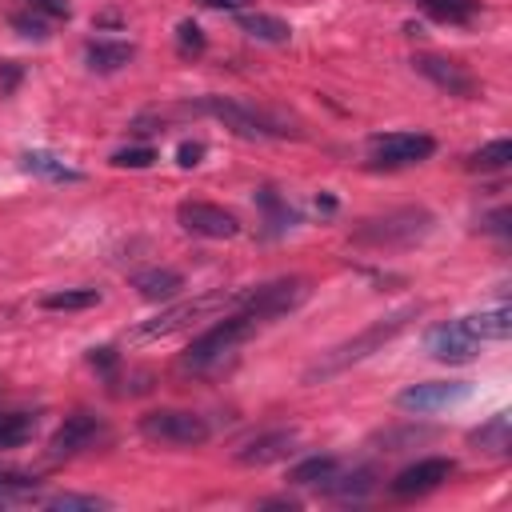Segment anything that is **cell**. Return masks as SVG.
<instances>
[{"label": "cell", "mask_w": 512, "mask_h": 512, "mask_svg": "<svg viewBox=\"0 0 512 512\" xmlns=\"http://www.w3.org/2000/svg\"><path fill=\"white\" fill-rule=\"evenodd\" d=\"M140 436L156 440V444H172V448H196L212 436L208 420L188 412V408H156L140 416Z\"/></svg>", "instance_id": "cell-6"}, {"label": "cell", "mask_w": 512, "mask_h": 512, "mask_svg": "<svg viewBox=\"0 0 512 512\" xmlns=\"http://www.w3.org/2000/svg\"><path fill=\"white\" fill-rule=\"evenodd\" d=\"M416 64V72L420 76H428L440 92H448V96H464V100H476L484 88H480V80L460 64V60H448V56H416L412 60Z\"/></svg>", "instance_id": "cell-12"}, {"label": "cell", "mask_w": 512, "mask_h": 512, "mask_svg": "<svg viewBox=\"0 0 512 512\" xmlns=\"http://www.w3.org/2000/svg\"><path fill=\"white\" fill-rule=\"evenodd\" d=\"M100 436H104V420H100V416H92V412H72V416H64V424L52 432L48 456H52V460H68V456L92 448Z\"/></svg>", "instance_id": "cell-13"}, {"label": "cell", "mask_w": 512, "mask_h": 512, "mask_svg": "<svg viewBox=\"0 0 512 512\" xmlns=\"http://www.w3.org/2000/svg\"><path fill=\"white\" fill-rule=\"evenodd\" d=\"M292 448H296V428H272V432H260L248 444H240L232 452V460L244 464V468H264V464L284 460Z\"/></svg>", "instance_id": "cell-15"}, {"label": "cell", "mask_w": 512, "mask_h": 512, "mask_svg": "<svg viewBox=\"0 0 512 512\" xmlns=\"http://www.w3.org/2000/svg\"><path fill=\"white\" fill-rule=\"evenodd\" d=\"M0 504H4V500H0Z\"/></svg>", "instance_id": "cell-40"}, {"label": "cell", "mask_w": 512, "mask_h": 512, "mask_svg": "<svg viewBox=\"0 0 512 512\" xmlns=\"http://www.w3.org/2000/svg\"><path fill=\"white\" fill-rule=\"evenodd\" d=\"M132 288H136L144 300L160 304V300H176V296H180L184 276H180L176 268H144V272L132 276Z\"/></svg>", "instance_id": "cell-18"}, {"label": "cell", "mask_w": 512, "mask_h": 512, "mask_svg": "<svg viewBox=\"0 0 512 512\" xmlns=\"http://www.w3.org/2000/svg\"><path fill=\"white\" fill-rule=\"evenodd\" d=\"M132 56H136V44L128 40H88L84 48V64L92 72H120L132 64Z\"/></svg>", "instance_id": "cell-17"}, {"label": "cell", "mask_w": 512, "mask_h": 512, "mask_svg": "<svg viewBox=\"0 0 512 512\" xmlns=\"http://www.w3.org/2000/svg\"><path fill=\"white\" fill-rule=\"evenodd\" d=\"M468 448H476L480 456L504 460V456L512 452V416H508V412L488 416L480 428H472V432H468Z\"/></svg>", "instance_id": "cell-16"}, {"label": "cell", "mask_w": 512, "mask_h": 512, "mask_svg": "<svg viewBox=\"0 0 512 512\" xmlns=\"http://www.w3.org/2000/svg\"><path fill=\"white\" fill-rule=\"evenodd\" d=\"M200 8H216V12H248L256 0H196Z\"/></svg>", "instance_id": "cell-35"}, {"label": "cell", "mask_w": 512, "mask_h": 512, "mask_svg": "<svg viewBox=\"0 0 512 512\" xmlns=\"http://www.w3.org/2000/svg\"><path fill=\"white\" fill-rule=\"evenodd\" d=\"M8 24H12L20 36H28V40H48V28H52V20H44V16L32 12V8H16V12L8 16Z\"/></svg>", "instance_id": "cell-29"}, {"label": "cell", "mask_w": 512, "mask_h": 512, "mask_svg": "<svg viewBox=\"0 0 512 512\" xmlns=\"http://www.w3.org/2000/svg\"><path fill=\"white\" fill-rule=\"evenodd\" d=\"M484 228H488V232H496V236H508V208L492 212V216L484 220Z\"/></svg>", "instance_id": "cell-38"}, {"label": "cell", "mask_w": 512, "mask_h": 512, "mask_svg": "<svg viewBox=\"0 0 512 512\" xmlns=\"http://www.w3.org/2000/svg\"><path fill=\"white\" fill-rule=\"evenodd\" d=\"M20 164H24V172L44 176V180H56V184H80V180H84L80 168H72L68 160H60V156H52V152H24Z\"/></svg>", "instance_id": "cell-19"}, {"label": "cell", "mask_w": 512, "mask_h": 512, "mask_svg": "<svg viewBox=\"0 0 512 512\" xmlns=\"http://www.w3.org/2000/svg\"><path fill=\"white\" fill-rule=\"evenodd\" d=\"M432 212L420 204H400L376 216H364L352 224V244L356 248H372V252H396V248H412L432 232Z\"/></svg>", "instance_id": "cell-2"}, {"label": "cell", "mask_w": 512, "mask_h": 512, "mask_svg": "<svg viewBox=\"0 0 512 512\" xmlns=\"http://www.w3.org/2000/svg\"><path fill=\"white\" fill-rule=\"evenodd\" d=\"M236 28L252 40H264V44H284L292 36V28L280 16H268V12H236Z\"/></svg>", "instance_id": "cell-21"}, {"label": "cell", "mask_w": 512, "mask_h": 512, "mask_svg": "<svg viewBox=\"0 0 512 512\" xmlns=\"http://www.w3.org/2000/svg\"><path fill=\"white\" fill-rule=\"evenodd\" d=\"M452 472H456V460H448V456H424V460L400 468V472L392 476L388 492H392L396 500H416V496L436 492Z\"/></svg>", "instance_id": "cell-10"}, {"label": "cell", "mask_w": 512, "mask_h": 512, "mask_svg": "<svg viewBox=\"0 0 512 512\" xmlns=\"http://www.w3.org/2000/svg\"><path fill=\"white\" fill-rule=\"evenodd\" d=\"M44 504H48V508H60V512H72V508H88V512L112 508V500H104V496H84V492H60V496H48Z\"/></svg>", "instance_id": "cell-30"}, {"label": "cell", "mask_w": 512, "mask_h": 512, "mask_svg": "<svg viewBox=\"0 0 512 512\" xmlns=\"http://www.w3.org/2000/svg\"><path fill=\"white\" fill-rule=\"evenodd\" d=\"M468 172H500V168H508L512 164V140H492V144H484V148H476V152H468Z\"/></svg>", "instance_id": "cell-24"}, {"label": "cell", "mask_w": 512, "mask_h": 512, "mask_svg": "<svg viewBox=\"0 0 512 512\" xmlns=\"http://www.w3.org/2000/svg\"><path fill=\"white\" fill-rule=\"evenodd\" d=\"M464 396H468V384H464V380H424V384H408V388L396 396V404H400L404 412L424 416V412H440V408H448V404H460Z\"/></svg>", "instance_id": "cell-14"}, {"label": "cell", "mask_w": 512, "mask_h": 512, "mask_svg": "<svg viewBox=\"0 0 512 512\" xmlns=\"http://www.w3.org/2000/svg\"><path fill=\"white\" fill-rule=\"evenodd\" d=\"M192 112H200V116H212V120H220L232 136H240V140H284L292 128H284V120L280 116H272V112H264V108H256V104H244V100H232V96H200L196 104H188ZM296 136V132H292Z\"/></svg>", "instance_id": "cell-4"}, {"label": "cell", "mask_w": 512, "mask_h": 512, "mask_svg": "<svg viewBox=\"0 0 512 512\" xmlns=\"http://www.w3.org/2000/svg\"><path fill=\"white\" fill-rule=\"evenodd\" d=\"M336 468H340V464H336V456H308V460H300V464L288 472V480H292V484H300V488H312V484L320 488Z\"/></svg>", "instance_id": "cell-28"}, {"label": "cell", "mask_w": 512, "mask_h": 512, "mask_svg": "<svg viewBox=\"0 0 512 512\" xmlns=\"http://www.w3.org/2000/svg\"><path fill=\"white\" fill-rule=\"evenodd\" d=\"M464 324L472 328V336L484 344V340H508L512 336V308L508 304H496V308H484L476 316H464Z\"/></svg>", "instance_id": "cell-22"}, {"label": "cell", "mask_w": 512, "mask_h": 512, "mask_svg": "<svg viewBox=\"0 0 512 512\" xmlns=\"http://www.w3.org/2000/svg\"><path fill=\"white\" fill-rule=\"evenodd\" d=\"M424 348H428L436 360H444V364H468V360H476L480 340L472 336V328H468L464 320H444V324H432V328H428Z\"/></svg>", "instance_id": "cell-11"}, {"label": "cell", "mask_w": 512, "mask_h": 512, "mask_svg": "<svg viewBox=\"0 0 512 512\" xmlns=\"http://www.w3.org/2000/svg\"><path fill=\"white\" fill-rule=\"evenodd\" d=\"M304 300H308V280H304V276H280V280L256 284V288H248V292L236 296V304L248 308V312H256L264 324H272V320L296 312Z\"/></svg>", "instance_id": "cell-7"}, {"label": "cell", "mask_w": 512, "mask_h": 512, "mask_svg": "<svg viewBox=\"0 0 512 512\" xmlns=\"http://www.w3.org/2000/svg\"><path fill=\"white\" fill-rule=\"evenodd\" d=\"M316 208H324V212H332V208H336V200H332V196H320V200H316Z\"/></svg>", "instance_id": "cell-39"}, {"label": "cell", "mask_w": 512, "mask_h": 512, "mask_svg": "<svg viewBox=\"0 0 512 512\" xmlns=\"http://www.w3.org/2000/svg\"><path fill=\"white\" fill-rule=\"evenodd\" d=\"M24 8L40 12L44 20H68L72 16V4L68 0H24Z\"/></svg>", "instance_id": "cell-33"}, {"label": "cell", "mask_w": 512, "mask_h": 512, "mask_svg": "<svg viewBox=\"0 0 512 512\" xmlns=\"http://www.w3.org/2000/svg\"><path fill=\"white\" fill-rule=\"evenodd\" d=\"M176 220H180L184 232L204 236V240H232V236H240L236 212H228V208H220L212 200H180Z\"/></svg>", "instance_id": "cell-9"}, {"label": "cell", "mask_w": 512, "mask_h": 512, "mask_svg": "<svg viewBox=\"0 0 512 512\" xmlns=\"http://www.w3.org/2000/svg\"><path fill=\"white\" fill-rule=\"evenodd\" d=\"M156 164V148L152 144H132L112 152V168H152Z\"/></svg>", "instance_id": "cell-31"}, {"label": "cell", "mask_w": 512, "mask_h": 512, "mask_svg": "<svg viewBox=\"0 0 512 512\" xmlns=\"http://www.w3.org/2000/svg\"><path fill=\"white\" fill-rule=\"evenodd\" d=\"M96 304H100L96 288H60V292H48L40 300V308H48V312H84V308H96Z\"/></svg>", "instance_id": "cell-25"}, {"label": "cell", "mask_w": 512, "mask_h": 512, "mask_svg": "<svg viewBox=\"0 0 512 512\" xmlns=\"http://www.w3.org/2000/svg\"><path fill=\"white\" fill-rule=\"evenodd\" d=\"M236 296H240V292H224V288H212V292H204V296L180 300V304L164 308L160 316H152V320L136 324L132 340H160V336H172V332L188 328L192 320H204V316H216V312L232 308V304H236Z\"/></svg>", "instance_id": "cell-5"}, {"label": "cell", "mask_w": 512, "mask_h": 512, "mask_svg": "<svg viewBox=\"0 0 512 512\" xmlns=\"http://www.w3.org/2000/svg\"><path fill=\"white\" fill-rule=\"evenodd\" d=\"M424 312V304H400V308H392V312H384V316H376L372 324H364L356 336H348V340H340L336 348H328L308 372H304V384H316V380H332V376H340L344 368H352V364H360V360H368L372 352H380L388 340H396L416 316Z\"/></svg>", "instance_id": "cell-1"}, {"label": "cell", "mask_w": 512, "mask_h": 512, "mask_svg": "<svg viewBox=\"0 0 512 512\" xmlns=\"http://www.w3.org/2000/svg\"><path fill=\"white\" fill-rule=\"evenodd\" d=\"M436 152V140L428 132H384L368 140V164L372 168H408Z\"/></svg>", "instance_id": "cell-8"}, {"label": "cell", "mask_w": 512, "mask_h": 512, "mask_svg": "<svg viewBox=\"0 0 512 512\" xmlns=\"http://www.w3.org/2000/svg\"><path fill=\"white\" fill-rule=\"evenodd\" d=\"M260 328H264V320H260L256 312L240 308V304H236L232 312H220V320H216L212 328H204V332L188 344L184 368H188V372H208V368H216L232 348H240L244 340H252Z\"/></svg>", "instance_id": "cell-3"}, {"label": "cell", "mask_w": 512, "mask_h": 512, "mask_svg": "<svg viewBox=\"0 0 512 512\" xmlns=\"http://www.w3.org/2000/svg\"><path fill=\"white\" fill-rule=\"evenodd\" d=\"M36 432V416L32 412H0V452L28 444Z\"/></svg>", "instance_id": "cell-26"}, {"label": "cell", "mask_w": 512, "mask_h": 512, "mask_svg": "<svg viewBox=\"0 0 512 512\" xmlns=\"http://www.w3.org/2000/svg\"><path fill=\"white\" fill-rule=\"evenodd\" d=\"M320 488L328 496H336V500H360V496H368L376 488V472L372 468H352V472H340L336 468Z\"/></svg>", "instance_id": "cell-20"}, {"label": "cell", "mask_w": 512, "mask_h": 512, "mask_svg": "<svg viewBox=\"0 0 512 512\" xmlns=\"http://www.w3.org/2000/svg\"><path fill=\"white\" fill-rule=\"evenodd\" d=\"M200 156H204V144H200V140H184L180 152H176V164H180V168H196Z\"/></svg>", "instance_id": "cell-34"}, {"label": "cell", "mask_w": 512, "mask_h": 512, "mask_svg": "<svg viewBox=\"0 0 512 512\" xmlns=\"http://www.w3.org/2000/svg\"><path fill=\"white\" fill-rule=\"evenodd\" d=\"M424 16L440 20V24H468L480 12V0H416Z\"/></svg>", "instance_id": "cell-23"}, {"label": "cell", "mask_w": 512, "mask_h": 512, "mask_svg": "<svg viewBox=\"0 0 512 512\" xmlns=\"http://www.w3.org/2000/svg\"><path fill=\"white\" fill-rule=\"evenodd\" d=\"M88 360H92V368H104V372H112V364H116V352H112V348H92V352H88Z\"/></svg>", "instance_id": "cell-37"}, {"label": "cell", "mask_w": 512, "mask_h": 512, "mask_svg": "<svg viewBox=\"0 0 512 512\" xmlns=\"http://www.w3.org/2000/svg\"><path fill=\"white\" fill-rule=\"evenodd\" d=\"M256 204H260V212H264L268 232H284V228L296 224V212L288 208V200H280L276 188H260V192H256Z\"/></svg>", "instance_id": "cell-27"}, {"label": "cell", "mask_w": 512, "mask_h": 512, "mask_svg": "<svg viewBox=\"0 0 512 512\" xmlns=\"http://www.w3.org/2000/svg\"><path fill=\"white\" fill-rule=\"evenodd\" d=\"M16 80H20V64H16V60H4V64H0V88L12 92Z\"/></svg>", "instance_id": "cell-36"}, {"label": "cell", "mask_w": 512, "mask_h": 512, "mask_svg": "<svg viewBox=\"0 0 512 512\" xmlns=\"http://www.w3.org/2000/svg\"><path fill=\"white\" fill-rule=\"evenodd\" d=\"M176 48H180V56H200V52H204V32H200V24L180 20V24H176Z\"/></svg>", "instance_id": "cell-32"}]
</instances>
